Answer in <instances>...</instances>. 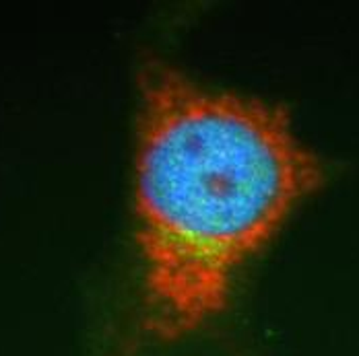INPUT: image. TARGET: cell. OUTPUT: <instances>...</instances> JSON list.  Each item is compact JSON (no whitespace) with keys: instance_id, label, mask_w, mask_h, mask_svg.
Masks as SVG:
<instances>
[{"instance_id":"6da1fadb","label":"cell","mask_w":359,"mask_h":356,"mask_svg":"<svg viewBox=\"0 0 359 356\" xmlns=\"http://www.w3.org/2000/svg\"><path fill=\"white\" fill-rule=\"evenodd\" d=\"M320 179L279 107L147 64L135 192L144 342L176 344L213 323L240 270Z\"/></svg>"}]
</instances>
